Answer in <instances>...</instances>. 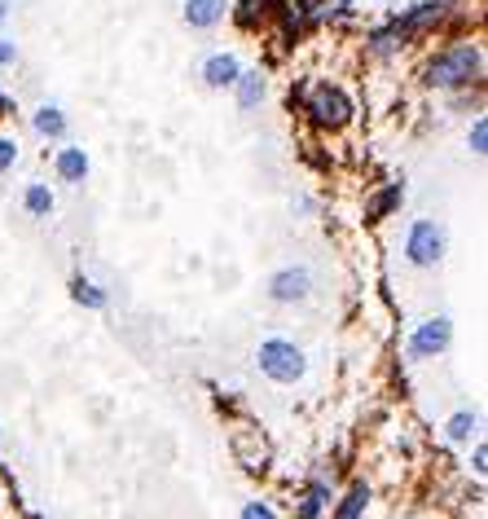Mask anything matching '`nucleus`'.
<instances>
[{"label":"nucleus","mask_w":488,"mask_h":519,"mask_svg":"<svg viewBox=\"0 0 488 519\" xmlns=\"http://www.w3.org/2000/svg\"><path fill=\"white\" fill-rule=\"evenodd\" d=\"M480 71H484V49L471 40H458L427 62V84L431 88H467L480 80Z\"/></svg>","instance_id":"f257e3e1"},{"label":"nucleus","mask_w":488,"mask_h":519,"mask_svg":"<svg viewBox=\"0 0 488 519\" xmlns=\"http://www.w3.org/2000/svg\"><path fill=\"white\" fill-rule=\"evenodd\" d=\"M255 361H260V370L269 374L273 383H299L304 379V352H299L291 339H269V344H260L255 352Z\"/></svg>","instance_id":"f03ea898"},{"label":"nucleus","mask_w":488,"mask_h":519,"mask_svg":"<svg viewBox=\"0 0 488 519\" xmlns=\"http://www.w3.org/2000/svg\"><path fill=\"white\" fill-rule=\"evenodd\" d=\"M440 256H445V229L436 220H414L405 234V260L414 269H431V264H440Z\"/></svg>","instance_id":"7ed1b4c3"},{"label":"nucleus","mask_w":488,"mask_h":519,"mask_svg":"<svg viewBox=\"0 0 488 519\" xmlns=\"http://www.w3.org/2000/svg\"><path fill=\"white\" fill-rule=\"evenodd\" d=\"M308 115H313V124H321V128H343L352 119V102L343 88L317 84L313 93H308Z\"/></svg>","instance_id":"20e7f679"},{"label":"nucleus","mask_w":488,"mask_h":519,"mask_svg":"<svg viewBox=\"0 0 488 519\" xmlns=\"http://www.w3.org/2000/svg\"><path fill=\"white\" fill-rule=\"evenodd\" d=\"M308 291H313V273H308L304 264L277 269L269 278V300H277V304H304Z\"/></svg>","instance_id":"39448f33"},{"label":"nucleus","mask_w":488,"mask_h":519,"mask_svg":"<svg viewBox=\"0 0 488 519\" xmlns=\"http://www.w3.org/2000/svg\"><path fill=\"white\" fill-rule=\"evenodd\" d=\"M449 339H453V322H449V317H431V322H423L414 330V339H409V357H418V361L436 357V352L449 348Z\"/></svg>","instance_id":"423d86ee"},{"label":"nucleus","mask_w":488,"mask_h":519,"mask_svg":"<svg viewBox=\"0 0 488 519\" xmlns=\"http://www.w3.org/2000/svg\"><path fill=\"white\" fill-rule=\"evenodd\" d=\"M445 18V0H423V5H409L401 9V14L392 18V27L401 31V36H418V31H427V27H436V22Z\"/></svg>","instance_id":"0eeeda50"},{"label":"nucleus","mask_w":488,"mask_h":519,"mask_svg":"<svg viewBox=\"0 0 488 519\" xmlns=\"http://www.w3.org/2000/svg\"><path fill=\"white\" fill-rule=\"evenodd\" d=\"M185 27H194V31H212L225 22L229 14V0H185Z\"/></svg>","instance_id":"6e6552de"},{"label":"nucleus","mask_w":488,"mask_h":519,"mask_svg":"<svg viewBox=\"0 0 488 519\" xmlns=\"http://www.w3.org/2000/svg\"><path fill=\"white\" fill-rule=\"evenodd\" d=\"M198 75H203L207 88H234V80L242 75V62H238V53H212Z\"/></svg>","instance_id":"1a4fd4ad"},{"label":"nucleus","mask_w":488,"mask_h":519,"mask_svg":"<svg viewBox=\"0 0 488 519\" xmlns=\"http://www.w3.org/2000/svg\"><path fill=\"white\" fill-rule=\"evenodd\" d=\"M53 172H58L62 185H84V176H88V154H84V146H62L58 159H53Z\"/></svg>","instance_id":"9d476101"},{"label":"nucleus","mask_w":488,"mask_h":519,"mask_svg":"<svg viewBox=\"0 0 488 519\" xmlns=\"http://www.w3.org/2000/svg\"><path fill=\"white\" fill-rule=\"evenodd\" d=\"M234 88H238V106L242 110H255V106L264 102V93H269V84H264L260 71H242L238 80H234Z\"/></svg>","instance_id":"9b49d317"},{"label":"nucleus","mask_w":488,"mask_h":519,"mask_svg":"<svg viewBox=\"0 0 488 519\" xmlns=\"http://www.w3.org/2000/svg\"><path fill=\"white\" fill-rule=\"evenodd\" d=\"M31 128H36L40 137H62V132H66V115H62V106H40L36 115H31Z\"/></svg>","instance_id":"f8f14e48"},{"label":"nucleus","mask_w":488,"mask_h":519,"mask_svg":"<svg viewBox=\"0 0 488 519\" xmlns=\"http://www.w3.org/2000/svg\"><path fill=\"white\" fill-rule=\"evenodd\" d=\"M22 207H27L31 216H49V212H53V194H49V185L31 181V185H27V194H22Z\"/></svg>","instance_id":"ddd939ff"},{"label":"nucleus","mask_w":488,"mask_h":519,"mask_svg":"<svg viewBox=\"0 0 488 519\" xmlns=\"http://www.w3.org/2000/svg\"><path fill=\"white\" fill-rule=\"evenodd\" d=\"M370 49H374V53H383V58H387V53L405 49V36H401L396 27H379V31H370Z\"/></svg>","instance_id":"4468645a"},{"label":"nucleus","mask_w":488,"mask_h":519,"mask_svg":"<svg viewBox=\"0 0 488 519\" xmlns=\"http://www.w3.org/2000/svg\"><path fill=\"white\" fill-rule=\"evenodd\" d=\"M475 427H480V418H475L471 410H462V414H453V418H449L445 436H449V440H458V445H462V440H471V436H475Z\"/></svg>","instance_id":"2eb2a0df"},{"label":"nucleus","mask_w":488,"mask_h":519,"mask_svg":"<svg viewBox=\"0 0 488 519\" xmlns=\"http://www.w3.org/2000/svg\"><path fill=\"white\" fill-rule=\"evenodd\" d=\"M71 295H75V304H84V308H106V291L93 282H84V278H75Z\"/></svg>","instance_id":"dca6fc26"},{"label":"nucleus","mask_w":488,"mask_h":519,"mask_svg":"<svg viewBox=\"0 0 488 519\" xmlns=\"http://www.w3.org/2000/svg\"><path fill=\"white\" fill-rule=\"evenodd\" d=\"M365 502H370V489H365V484H357V489H352L348 498H343V506H339V515H335V519H361Z\"/></svg>","instance_id":"f3484780"},{"label":"nucleus","mask_w":488,"mask_h":519,"mask_svg":"<svg viewBox=\"0 0 488 519\" xmlns=\"http://www.w3.org/2000/svg\"><path fill=\"white\" fill-rule=\"evenodd\" d=\"M255 18H264V0H242V5H238V22H242V27H255Z\"/></svg>","instance_id":"a211bd4d"},{"label":"nucleus","mask_w":488,"mask_h":519,"mask_svg":"<svg viewBox=\"0 0 488 519\" xmlns=\"http://www.w3.org/2000/svg\"><path fill=\"white\" fill-rule=\"evenodd\" d=\"M401 198H405V190H401V185H392V190H387V194L379 198V203H374V212H370V216H387L396 203H401Z\"/></svg>","instance_id":"6ab92c4d"},{"label":"nucleus","mask_w":488,"mask_h":519,"mask_svg":"<svg viewBox=\"0 0 488 519\" xmlns=\"http://www.w3.org/2000/svg\"><path fill=\"white\" fill-rule=\"evenodd\" d=\"M18 163V141L14 137H0V172H9Z\"/></svg>","instance_id":"aec40b11"},{"label":"nucleus","mask_w":488,"mask_h":519,"mask_svg":"<svg viewBox=\"0 0 488 519\" xmlns=\"http://www.w3.org/2000/svg\"><path fill=\"white\" fill-rule=\"evenodd\" d=\"M488 146V119H475L471 124V154H484Z\"/></svg>","instance_id":"412c9836"},{"label":"nucleus","mask_w":488,"mask_h":519,"mask_svg":"<svg viewBox=\"0 0 488 519\" xmlns=\"http://www.w3.org/2000/svg\"><path fill=\"white\" fill-rule=\"evenodd\" d=\"M242 519H277V515H273V506H264V502H247L242 506Z\"/></svg>","instance_id":"4be33fe9"},{"label":"nucleus","mask_w":488,"mask_h":519,"mask_svg":"<svg viewBox=\"0 0 488 519\" xmlns=\"http://www.w3.org/2000/svg\"><path fill=\"white\" fill-rule=\"evenodd\" d=\"M14 62H18V44L0 36V71H5V66H14Z\"/></svg>","instance_id":"5701e85b"},{"label":"nucleus","mask_w":488,"mask_h":519,"mask_svg":"<svg viewBox=\"0 0 488 519\" xmlns=\"http://www.w3.org/2000/svg\"><path fill=\"white\" fill-rule=\"evenodd\" d=\"M9 18V5H5V0H0V22H5Z\"/></svg>","instance_id":"b1692460"},{"label":"nucleus","mask_w":488,"mask_h":519,"mask_svg":"<svg viewBox=\"0 0 488 519\" xmlns=\"http://www.w3.org/2000/svg\"><path fill=\"white\" fill-rule=\"evenodd\" d=\"M0 110H5V93H0Z\"/></svg>","instance_id":"393cba45"}]
</instances>
